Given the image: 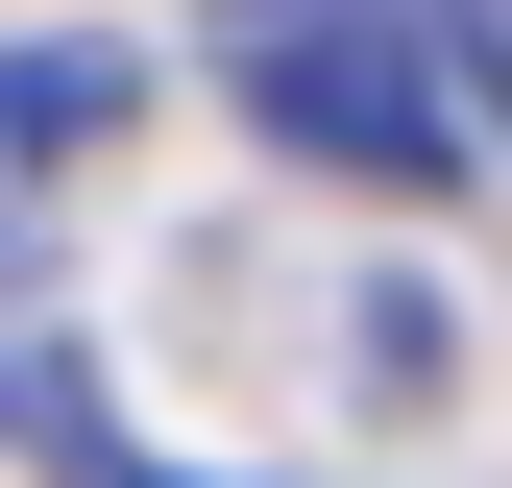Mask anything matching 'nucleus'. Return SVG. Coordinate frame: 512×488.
<instances>
[{
    "mask_svg": "<svg viewBox=\"0 0 512 488\" xmlns=\"http://www.w3.org/2000/svg\"><path fill=\"white\" fill-rule=\"evenodd\" d=\"M122 122H147V49H122V25H25V49H0V293L98 220Z\"/></svg>",
    "mask_w": 512,
    "mask_h": 488,
    "instance_id": "2",
    "label": "nucleus"
},
{
    "mask_svg": "<svg viewBox=\"0 0 512 488\" xmlns=\"http://www.w3.org/2000/svg\"><path fill=\"white\" fill-rule=\"evenodd\" d=\"M220 98L342 196H464L488 98H464V0H220Z\"/></svg>",
    "mask_w": 512,
    "mask_h": 488,
    "instance_id": "1",
    "label": "nucleus"
},
{
    "mask_svg": "<svg viewBox=\"0 0 512 488\" xmlns=\"http://www.w3.org/2000/svg\"><path fill=\"white\" fill-rule=\"evenodd\" d=\"M464 98H488V147H512V0H464Z\"/></svg>",
    "mask_w": 512,
    "mask_h": 488,
    "instance_id": "3",
    "label": "nucleus"
}]
</instances>
